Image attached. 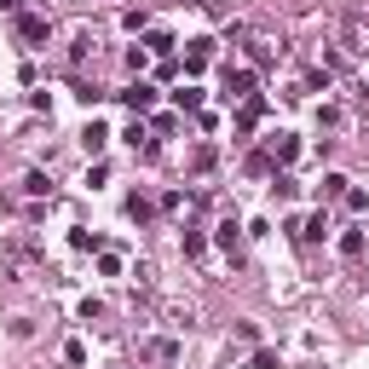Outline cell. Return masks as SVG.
<instances>
[{"label": "cell", "mask_w": 369, "mask_h": 369, "mask_svg": "<svg viewBox=\"0 0 369 369\" xmlns=\"http://www.w3.org/2000/svg\"><path fill=\"white\" fill-rule=\"evenodd\" d=\"M18 35H23V40H46V35H53V23H46V18H18Z\"/></svg>", "instance_id": "obj_2"}, {"label": "cell", "mask_w": 369, "mask_h": 369, "mask_svg": "<svg viewBox=\"0 0 369 369\" xmlns=\"http://www.w3.org/2000/svg\"><path fill=\"white\" fill-rule=\"evenodd\" d=\"M254 369H277V352H254Z\"/></svg>", "instance_id": "obj_12"}, {"label": "cell", "mask_w": 369, "mask_h": 369, "mask_svg": "<svg viewBox=\"0 0 369 369\" xmlns=\"http://www.w3.org/2000/svg\"><path fill=\"white\" fill-rule=\"evenodd\" d=\"M191 167H197V173H208V167H214V145H202V150L191 156Z\"/></svg>", "instance_id": "obj_11"}, {"label": "cell", "mask_w": 369, "mask_h": 369, "mask_svg": "<svg viewBox=\"0 0 369 369\" xmlns=\"http://www.w3.org/2000/svg\"><path fill=\"white\" fill-rule=\"evenodd\" d=\"M323 231H329V225H323V214H312V219L300 225V237H312V243H317V237H323Z\"/></svg>", "instance_id": "obj_10"}, {"label": "cell", "mask_w": 369, "mask_h": 369, "mask_svg": "<svg viewBox=\"0 0 369 369\" xmlns=\"http://www.w3.org/2000/svg\"><path fill=\"white\" fill-rule=\"evenodd\" d=\"M81 145H87V150H92V156H99V150H104V145H110V133H104V127H99V121H92V127H87V133H81Z\"/></svg>", "instance_id": "obj_4"}, {"label": "cell", "mask_w": 369, "mask_h": 369, "mask_svg": "<svg viewBox=\"0 0 369 369\" xmlns=\"http://www.w3.org/2000/svg\"><path fill=\"white\" fill-rule=\"evenodd\" d=\"M260 116H265V104H260V99H248V104H243V133H248Z\"/></svg>", "instance_id": "obj_9"}, {"label": "cell", "mask_w": 369, "mask_h": 369, "mask_svg": "<svg viewBox=\"0 0 369 369\" xmlns=\"http://www.w3.org/2000/svg\"><path fill=\"white\" fill-rule=\"evenodd\" d=\"M23 191L29 197H53V179H46V173H23Z\"/></svg>", "instance_id": "obj_5"}, {"label": "cell", "mask_w": 369, "mask_h": 369, "mask_svg": "<svg viewBox=\"0 0 369 369\" xmlns=\"http://www.w3.org/2000/svg\"><path fill=\"white\" fill-rule=\"evenodd\" d=\"M341 254H346V260L363 254V231H346V237H341Z\"/></svg>", "instance_id": "obj_7"}, {"label": "cell", "mask_w": 369, "mask_h": 369, "mask_svg": "<svg viewBox=\"0 0 369 369\" xmlns=\"http://www.w3.org/2000/svg\"><path fill=\"white\" fill-rule=\"evenodd\" d=\"M248 87H254V75H248V70H237V75H231V87H225V92H231V99H248Z\"/></svg>", "instance_id": "obj_6"}, {"label": "cell", "mask_w": 369, "mask_h": 369, "mask_svg": "<svg viewBox=\"0 0 369 369\" xmlns=\"http://www.w3.org/2000/svg\"><path fill=\"white\" fill-rule=\"evenodd\" d=\"M121 104H127V110H150V104H156V92H150L145 81H133V87L121 92Z\"/></svg>", "instance_id": "obj_1"}, {"label": "cell", "mask_w": 369, "mask_h": 369, "mask_svg": "<svg viewBox=\"0 0 369 369\" xmlns=\"http://www.w3.org/2000/svg\"><path fill=\"white\" fill-rule=\"evenodd\" d=\"M271 145H277V162H294V156H300V138H294V133H277Z\"/></svg>", "instance_id": "obj_3"}, {"label": "cell", "mask_w": 369, "mask_h": 369, "mask_svg": "<svg viewBox=\"0 0 369 369\" xmlns=\"http://www.w3.org/2000/svg\"><path fill=\"white\" fill-rule=\"evenodd\" d=\"M173 99H179V110H197V104H202V92H197V87H179Z\"/></svg>", "instance_id": "obj_8"}]
</instances>
